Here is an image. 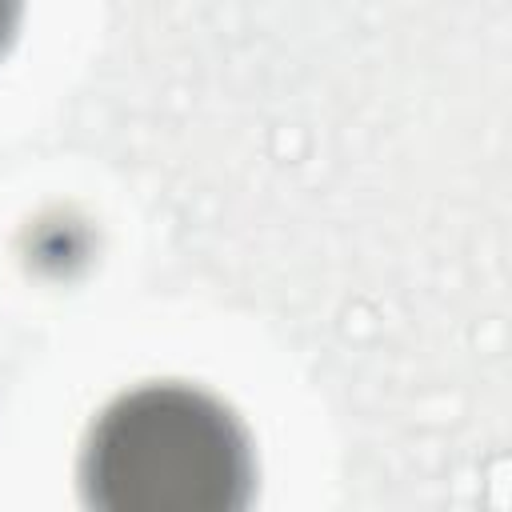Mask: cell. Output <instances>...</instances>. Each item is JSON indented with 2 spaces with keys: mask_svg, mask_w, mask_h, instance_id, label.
Wrapping results in <instances>:
<instances>
[{
  "mask_svg": "<svg viewBox=\"0 0 512 512\" xmlns=\"http://www.w3.org/2000/svg\"><path fill=\"white\" fill-rule=\"evenodd\" d=\"M16 20H20V0H0V52L16 32Z\"/></svg>",
  "mask_w": 512,
  "mask_h": 512,
  "instance_id": "obj_2",
  "label": "cell"
},
{
  "mask_svg": "<svg viewBox=\"0 0 512 512\" xmlns=\"http://www.w3.org/2000/svg\"><path fill=\"white\" fill-rule=\"evenodd\" d=\"M80 476L112 512H228L248 500L252 452L208 392L144 384L96 416Z\"/></svg>",
  "mask_w": 512,
  "mask_h": 512,
  "instance_id": "obj_1",
  "label": "cell"
}]
</instances>
